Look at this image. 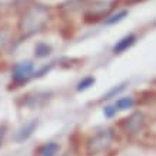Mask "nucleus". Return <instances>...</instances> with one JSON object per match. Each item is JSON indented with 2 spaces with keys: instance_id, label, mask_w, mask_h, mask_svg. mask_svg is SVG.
<instances>
[{
  "instance_id": "nucleus-1",
  "label": "nucleus",
  "mask_w": 156,
  "mask_h": 156,
  "mask_svg": "<svg viewBox=\"0 0 156 156\" xmlns=\"http://www.w3.org/2000/svg\"><path fill=\"white\" fill-rule=\"evenodd\" d=\"M48 10L42 7V6H33V7L26 10V13L23 14V17L20 20V32L26 34V36L37 33L44 27V24L48 23Z\"/></svg>"
},
{
  "instance_id": "nucleus-4",
  "label": "nucleus",
  "mask_w": 156,
  "mask_h": 156,
  "mask_svg": "<svg viewBox=\"0 0 156 156\" xmlns=\"http://www.w3.org/2000/svg\"><path fill=\"white\" fill-rule=\"evenodd\" d=\"M37 119H33L32 122L26 123L24 126H22V128L16 132V135H14V140L16 142H24V140H27L29 137L33 135V132L36 130V128H37Z\"/></svg>"
},
{
  "instance_id": "nucleus-7",
  "label": "nucleus",
  "mask_w": 156,
  "mask_h": 156,
  "mask_svg": "<svg viewBox=\"0 0 156 156\" xmlns=\"http://www.w3.org/2000/svg\"><path fill=\"white\" fill-rule=\"evenodd\" d=\"M59 149H60V146L56 142L44 143V145L39 147V156H56Z\"/></svg>"
},
{
  "instance_id": "nucleus-5",
  "label": "nucleus",
  "mask_w": 156,
  "mask_h": 156,
  "mask_svg": "<svg viewBox=\"0 0 156 156\" xmlns=\"http://www.w3.org/2000/svg\"><path fill=\"white\" fill-rule=\"evenodd\" d=\"M135 42H136V34L130 33L128 36H125V37H122L113 46V53L115 55H120V53L126 52L129 48H132L133 44H135Z\"/></svg>"
},
{
  "instance_id": "nucleus-13",
  "label": "nucleus",
  "mask_w": 156,
  "mask_h": 156,
  "mask_svg": "<svg viewBox=\"0 0 156 156\" xmlns=\"http://www.w3.org/2000/svg\"><path fill=\"white\" fill-rule=\"evenodd\" d=\"M116 113H118V110H116V108H115V105H108V106H105V108H103L105 118L112 119V118H115V116H116Z\"/></svg>"
},
{
  "instance_id": "nucleus-3",
  "label": "nucleus",
  "mask_w": 156,
  "mask_h": 156,
  "mask_svg": "<svg viewBox=\"0 0 156 156\" xmlns=\"http://www.w3.org/2000/svg\"><path fill=\"white\" fill-rule=\"evenodd\" d=\"M34 66L32 62H20L13 66V83L17 87L19 85H23L33 76Z\"/></svg>"
},
{
  "instance_id": "nucleus-8",
  "label": "nucleus",
  "mask_w": 156,
  "mask_h": 156,
  "mask_svg": "<svg viewBox=\"0 0 156 156\" xmlns=\"http://www.w3.org/2000/svg\"><path fill=\"white\" fill-rule=\"evenodd\" d=\"M115 108L118 112H122V110H129L135 106V99L130 98V96H126V98H120L115 102Z\"/></svg>"
},
{
  "instance_id": "nucleus-12",
  "label": "nucleus",
  "mask_w": 156,
  "mask_h": 156,
  "mask_svg": "<svg viewBox=\"0 0 156 156\" xmlns=\"http://www.w3.org/2000/svg\"><path fill=\"white\" fill-rule=\"evenodd\" d=\"M125 87H126V83H122V85H119V86H115V87H112V89L109 90L108 93L103 96V99L109 100V99H112V98H116L119 93H122L123 90H125Z\"/></svg>"
},
{
  "instance_id": "nucleus-16",
  "label": "nucleus",
  "mask_w": 156,
  "mask_h": 156,
  "mask_svg": "<svg viewBox=\"0 0 156 156\" xmlns=\"http://www.w3.org/2000/svg\"><path fill=\"white\" fill-rule=\"evenodd\" d=\"M128 2H130V3H136V2H140V0H128Z\"/></svg>"
},
{
  "instance_id": "nucleus-15",
  "label": "nucleus",
  "mask_w": 156,
  "mask_h": 156,
  "mask_svg": "<svg viewBox=\"0 0 156 156\" xmlns=\"http://www.w3.org/2000/svg\"><path fill=\"white\" fill-rule=\"evenodd\" d=\"M6 130H7V126H6V125H0V146H2V143H3Z\"/></svg>"
},
{
  "instance_id": "nucleus-2",
  "label": "nucleus",
  "mask_w": 156,
  "mask_h": 156,
  "mask_svg": "<svg viewBox=\"0 0 156 156\" xmlns=\"http://www.w3.org/2000/svg\"><path fill=\"white\" fill-rule=\"evenodd\" d=\"M115 133L112 129H102L93 136L89 137V140L86 143V152L89 156H96L105 152L110 146V143L113 140Z\"/></svg>"
},
{
  "instance_id": "nucleus-6",
  "label": "nucleus",
  "mask_w": 156,
  "mask_h": 156,
  "mask_svg": "<svg viewBox=\"0 0 156 156\" xmlns=\"http://www.w3.org/2000/svg\"><path fill=\"white\" fill-rule=\"evenodd\" d=\"M123 120H125L123 123H125L128 132H137L143 123V118L140 113H133L128 119H123Z\"/></svg>"
},
{
  "instance_id": "nucleus-9",
  "label": "nucleus",
  "mask_w": 156,
  "mask_h": 156,
  "mask_svg": "<svg viewBox=\"0 0 156 156\" xmlns=\"http://www.w3.org/2000/svg\"><path fill=\"white\" fill-rule=\"evenodd\" d=\"M52 53V46L48 43H37L36 48H34V56L42 59V57H48Z\"/></svg>"
},
{
  "instance_id": "nucleus-10",
  "label": "nucleus",
  "mask_w": 156,
  "mask_h": 156,
  "mask_svg": "<svg viewBox=\"0 0 156 156\" xmlns=\"http://www.w3.org/2000/svg\"><path fill=\"white\" fill-rule=\"evenodd\" d=\"M128 16V10H120V12H118V13H113V14H110L109 17H106V20H105V23L106 24H116L119 23L120 20H123L125 17Z\"/></svg>"
},
{
  "instance_id": "nucleus-11",
  "label": "nucleus",
  "mask_w": 156,
  "mask_h": 156,
  "mask_svg": "<svg viewBox=\"0 0 156 156\" xmlns=\"http://www.w3.org/2000/svg\"><path fill=\"white\" fill-rule=\"evenodd\" d=\"M96 79L93 77V76H87V77H83L79 83H77V86H76V90L77 92H83V90H87L90 87V86L95 85Z\"/></svg>"
},
{
  "instance_id": "nucleus-14",
  "label": "nucleus",
  "mask_w": 156,
  "mask_h": 156,
  "mask_svg": "<svg viewBox=\"0 0 156 156\" xmlns=\"http://www.w3.org/2000/svg\"><path fill=\"white\" fill-rule=\"evenodd\" d=\"M10 40V34L7 30H5V29H2L0 30V49H5L6 44L9 43Z\"/></svg>"
}]
</instances>
